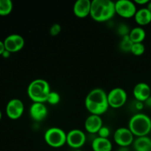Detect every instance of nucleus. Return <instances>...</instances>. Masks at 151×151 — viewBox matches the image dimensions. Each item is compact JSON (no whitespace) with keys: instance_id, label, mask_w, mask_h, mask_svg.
Wrapping results in <instances>:
<instances>
[{"instance_id":"obj_29","label":"nucleus","mask_w":151,"mask_h":151,"mask_svg":"<svg viewBox=\"0 0 151 151\" xmlns=\"http://www.w3.org/2000/svg\"><path fill=\"white\" fill-rule=\"evenodd\" d=\"M5 47H4V41H1L0 40V55H2V54L4 53V52L5 51Z\"/></svg>"},{"instance_id":"obj_1","label":"nucleus","mask_w":151,"mask_h":151,"mask_svg":"<svg viewBox=\"0 0 151 151\" xmlns=\"http://www.w3.org/2000/svg\"><path fill=\"white\" fill-rule=\"evenodd\" d=\"M85 107L91 114L101 116L109 108L107 93L100 88L90 91L86 97Z\"/></svg>"},{"instance_id":"obj_18","label":"nucleus","mask_w":151,"mask_h":151,"mask_svg":"<svg viewBox=\"0 0 151 151\" xmlns=\"http://www.w3.org/2000/svg\"><path fill=\"white\" fill-rule=\"evenodd\" d=\"M132 145L135 151H151V139L147 136L137 137Z\"/></svg>"},{"instance_id":"obj_30","label":"nucleus","mask_w":151,"mask_h":151,"mask_svg":"<svg viewBox=\"0 0 151 151\" xmlns=\"http://www.w3.org/2000/svg\"><path fill=\"white\" fill-rule=\"evenodd\" d=\"M144 104H145V106H147V108L151 109V96L149 97L148 99H147V100H146V101L144 102Z\"/></svg>"},{"instance_id":"obj_24","label":"nucleus","mask_w":151,"mask_h":151,"mask_svg":"<svg viewBox=\"0 0 151 151\" xmlns=\"http://www.w3.org/2000/svg\"><path fill=\"white\" fill-rule=\"evenodd\" d=\"M117 29V30H116L117 33L119 34L122 38V37L129 35L130 31H131V29H130V28L128 27V26H127L125 24H123V23L118 25L117 29Z\"/></svg>"},{"instance_id":"obj_13","label":"nucleus","mask_w":151,"mask_h":151,"mask_svg":"<svg viewBox=\"0 0 151 151\" xmlns=\"http://www.w3.org/2000/svg\"><path fill=\"white\" fill-rule=\"evenodd\" d=\"M133 94L137 101L144 103L151 96L150 86L144 82L138 83L133 89Z\"/></svg>"},{"instance_id":"obj_8","label":"nucleus","mask_w":151,"mask_h":151,"mask_svg":"<svg viewBox=\"0 0 151 151\" xmlns=\"http://www.w3.org/2000/svg\"><path fill=\"white\" fill-rule=\"evenodd\" d=\"M114 141L119 147H129L133 145L134 136L128 128H119L114 134Z\"/></svg>"},{"instance_id":"obj_15","label":"nucleus","mask_w":151,"mask_h":151,"mask_svg":"<svg viewBox=\"0 0 151 151\" xmlns=\"http://www.w3.org/2000/svg\"><path fill=\"white\" fill-rule=\"evenodd\" d=\"M103 126V119L98 115L90 114L84 123L86 131L91 134H97Z\"/></svg>"},{"instance_id":"obj_20","label":"nucleus","mask_w":151,"mask_h":151,"mask_svg":"<svg viewBox=\"0 0 151 151\" xmlns=\"http://www.w3.org/2000/svg\"><path fill=\"white\" fill-rule=\"evenodd\" d=\"M13 4L10 0H0V16H7L12 12Z\"/></svg>"},{"instance_id":"obj_31","label":"nucleus","mask_w":151,"mask_h":151,"mask_svg":"<svg viewBox=\"0 0 151 151\" xmlns=\"http://www.w3.org/2000/svg\"><path fill=\"white\" fill-rule=\"evenodd\" d=\"M1 56H2L3 58H9L10 56V52L7 51V50H5Z\"/></svg>"},{"instance_id":"obj_14","label":"nucleus","mask_w":151,"mask_h":151,"mask_svg":"<svg viewBox=\"0 0 151 151\" xmlns=\"http://www.w3.org/2000/svg\"><path fill=\"white\" fill-rule=\"evenodd\" d=\"M91 1L90 0H78L73 5V13L78 18L83 19L90 16Z\"/></svg>"},{"instance_id":"obj_6","label":"nucleus","mask_w":151,"mask_h":151,"mask_svg":"<svg viewBox=\"0 0 151 151\" xmlns=\"http://www.w3.org/2000/svg\"><path fill=\"white\" fill-rule=\"evenodd\" d=\"M109 107L113 109L122 108L126 103L128 94L123 88L116 87L111 90L107 94Z\"/></svg>"},{"instance_id":"obj_21","label":"nucleus","mask_w":151,"mask_h":151,"mask_svg":"<svg viewBox=\"0 0 151 151\" xmlns=\"http://www.w3.org/2000/svg\"><path fill=\"white\" fill-rule=\"evenodd\" d=\"M133 44H134V43L130 39L129 35H126V36L122 37L120 42H119V47L124 52H131V47H132Z\"/></svg>"},{"instance_id":"obj_5","label":"nucleus","mask_w":151,"mask_h":151,"mask_svg":"<svg viewBox=\"0 0 151 151\" xmlns=\"http://www.w3.org/2000/svg\"><path fill=\"white\" fill-rule=\"evenodd\" d=\"M44 138L45 142L54 148H59L66 144V132L63 129L57 127L47 129L44 134Z\"/></svg>"},{"instance_id":"obj_7","label":"nucleus","mask_w":151,"mask_h":151,"mask_svg":"<svg viewBox=\"0 0 151 151\" xmlns=\"http://www.w3.org/2000/svg\"><path fill=\"white\" fill-rule=\"evenodd\" d=\"M116 13L124 19H131L135 16L137 11V4L131 0H119L115 2Z\"/></svg>"},{"instance_id":"obj_9","label":"nucleus","mask_w":151,"mask_h":151,"mask_svg":"<svg viewBox=\"0 0 151 151\" xmlns=\"http://www.w3.org/2000/svg\"><path fill=\"white\" fill-rule=\"evenodd\" d=\"M86 141V136L83 131L80 129H72L66 134V144L75 150L82 147Z\"/></svg>"},{"instance_id":"obj_33","label":"nucleus","mask_w":151,"mask_h":151,"mask_svg":"<svg viewBox=\"0 0 151 151\" xmlns=\"http://www.w3.org/2000/svg\"><path fill=\"white\" fill-rule=\"evenodd\" d=\"M146 7H147V9L148 10H150L151 12V1H149V2L147 3V6H146Z\"/></svg>"},{"instance_id":"obj_19","label":"nucleus","mask_w":151,"mask_h":151,"mask_svg":"<svg viewBox=\"0 0 151 151\" xmlns=\"http://www.w3.org/2000/svg\"><path fill=\"white\" fill-rule=\"evenodd\" d=\"M129 38L134 44L142 43L146 38V32L142 27H136L131 29Z\"/></svg>"},{"instance_id":"obj_10","label":"nucleus","mask_w":151,"mask_h":151,"mask_svg":"<svg viewBox=\"0 0 151 151\" xmlns=\"http://www.w3.org/2000/svg\"><path fill=\"white\" fill-rule=\"evenodd\" d=\"M5 111L8 118L13 120H16L23 115L24 111V105L19 99H12L7 103Z\"/></svg>"},{"instance_id":"obj_12","label":"nucleus","mask_w":151,"mask_h":151,"mask_svg":"<svg viewBox=\"0 0 151 151\" xmlns=\"http://www.w3.org/2000/svg\"><path fill=\"white\" fill-rule=\"evenodd\" d=\"M29 116L35 122H41L47 116L48 109L44 103H32L29 108Z\"/></svg>"},{"instance_id":"obj_16","label":"nucleus","mask_w":151,"mask_h":151,"mask_svg":"<svg viewBox=\"0 0 151 151\" xmlns=\"http://www.w3.org/2000/svg\"><path fill=\"white\" fill-rule=\"evenodd\" d=\"M93 151H112L113 145L109 139L96 137L91 142Z\"/></svg>"},{"instance_id":"obj_22","label":"nucleus","mask_w":151,"mask_h":151,"mask_svg":"<svg viewBox=\"0 0 151 151\" xmlns=\"http://www.w3.org/2000/svg\"><path fill=\"white\" fill-rule=\"evenodd\" d=\"M145 52V47L143 43H136L133 44L131 52L135 56H141Z\"/></svg>"},{"instance_id":"obj_28","label":"nucleus","mask_w":151,"mask_h":151,"mask_svg":"<svg viewBox=\"0 0 151 151\" xmlns=\"http://www.w3.org/2000/svg\"><path fill=\"white\" fill-rule=\"evenodd\" d=\"M134 3L139 5H145L149 2V0H134Z\"/></svg>"},{"instance_id":"obj_26","label":"nucleus","mask_w":151,"mask_h":151,"mask_svg":"<svg viewBox=\"0 0 151 151\" xmlns=\"http://www.w3.org/2000/svg\"><path fill=\"white\" fill-rule=\"evenodd\" d=\"M98 134V137H101V138H106L109 139V136L111 134V131L108 127L106 126H103L100 129L99 132L97 133Z\"/></svg>"},{"instance_id":"obj_11","label":"nucleus","mask_w":151,"mask_h":151,"mask_svg":"<svg viewBox=\"0 0 151 151\" xmlns=\"http://www.w3.org/2000/svg\"><path fill=\"white\" fill-rule=\"evenodd\" d=\"M5 50L10 53L17 52L24 47L25 41L23 37L19 34H11L4 40Z\"/></svg>"},{"instance_id":"obj_25","label":"nucleus","mask_w":151,"mask_h":151,"mask_svg":"<svg viewBox=\"0 0 151 151\" xmlns=\"http://www.w3.org/2000/svg\"><path fill=\"white\" fill-rule=\"evenodd\" d=\"M61 31V27L59 24H54L51 26L50 29V34L52 36H57L60 34Z\"/></svg>"},{"instance_id":"obj_23","label":"nucleus","mask_w":151,"mask_h":151,"mask_svg":"<svg viewBox=\"0 0 151 151\" xmlns=\"http://www.w3.org/2000/svg\"><path fill=\"white\" fill-rule=\"evenodd\" d=\"M60 100V94H59L58 92H56V91H51V92L50 93V94H49L47 102L49 103V104L55 106V105L58 104Z\"/></svg>"},{"instance_id":"obj_17","label":"nucleus","mask_w":151,"mask_h":151,"mask_svg":"<svg viewBox=\"0 0 151 151\" xmlns=\"http://www.w3.org/2000/svg\"><path fill=\"white\" fill-rule=\"evenodd\" d=\"M135 22L139 27L146 26L151 23V12L147 7H142L137 10L134 16Z\"/></svg>"},{"instance_id":"obj_34","label":"nucleus","mask_w":151,"mask_h":151,"mask_svg":"<svg viewBox=\"0 0 151 151\" xmlns=\"http://www.w3.org/2000/svg\"><path fill=\"white\" fill-rule=\"evenodd\" d=\"M1 117H2V114H1V110H0V120L1 119Z\"/></svg>"},{"instance_id":"obj_4","label":"nucleus","mask_w":151,"mask_h":151,"mask_svg":"<svg viewBox=\"0 0 151 151\" xmlns=\"http://www.w3.org/2000/svg\"><path fill=\"white\" fill-rule=\"evenodd\" d=\"M128 128L134 137H146L151 132V118L145 114H136L130 119Z\"/></svg>"},{"instance_id":"obj_3","label":"nucleus","mask_w":151,"mask_h":151,"mask_svg":"<svg viewBox=\"0 0 151 151\" xmlns=\"http://www.w3.org/2000/svg\"><path fill=\"white\" fill-rule=\"evenodd\" d=\"M50 86L44 79H35L27 87V95L33 103H45L51 92Z\"/></svg>"},{"instance_id":"obj_32","label":"nucleus","mask_w":151,"mask_h":151,"mask_svg":"<svg viewBox=\"0 0 151 151\" xmlns=\"http://www.w3.org/2000/svg\"><path fill=\"white\" fill-rule=\"evenodd\" d=\"M117 151H131L129 147H119Z\"/></svg>"},{"instance_id":"obj_2","label":"nucleus","mask_w":151,"mask_h":151,"mask_svg":"<svg viewBox=\"0 0 151 151\" xmlns=\"http://www.w3.org/2000/svg\"><path fill=\"white\" fill-rule=\"evenodd\" d=\"M116 14L115 2L111 0H93L91 1L90 16L97 22L111 20Z\"/></svg>"},{"instance_id":"obj_27","label":"nucleus","mask_w":151,"mask_h":151,"mask_svg":"<svg viewBox=\"0 0 151 151\" xmlns=\"http://www.w3.org/2000/svg\"><path fill=\"white\" fill-rule=\"evenodd\" d=\"M144 106H145L144 103H142V102L137 101V100H136V106H135V108L138 111L142 110L143 108H144Z\"/></svg>"}]
</instances>
